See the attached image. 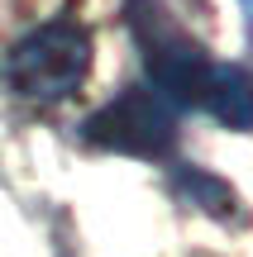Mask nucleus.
Instances as JSON below:
<instances>
[{
	"label": "nucleus",
	"mask_w": 253,
	"mask_h": 257,
	"mask_svg": "<svg viewBox=\"0 0 253 257\" xmlns=\"http://www.w3.org/2000/svg\"><path fill=\"white\" fill-rule=\"evenodd\" d=\"M129 29L143 48V67L153 76V91L172 105H206L210 81H215V57L201 43H191L158 0H129Z\"/></svg>",
	"instance_id": "1"
},
{
	"label": "nucleus",
	"mask_w": 253,
	"mask_h": 257,
	"mask_svg": "<svg viewBox=\"0 0 253 257\" xmlns=\"http://www.w3.org/2000/svg\"><path fill=\"white\" fill-rule=\"evenodd\" d=\"M91 72V34L81 24H43L19 38L5 57V81L24 100H62Z\"/></svg>",
	"instance_id": "2"
},
{
	"label": "nucleus",
	"mask_w": 253,
	"mask_h": 257,
	"mask_svg": "<svg viewBox=\"0 0 253 257\" xmlns=\"http://www.w3.org/2000/svg\"><path fill=\"white\" fill-rule=\"evenodd\" d=\"M81 138L91 148L124 153V157H167L177 148V110L158 91L129 86L81 124Z\"/></svg>",
	"instance_id": "3"
},
{
	"label": "nucleus",
	"mask_w": 253,
	"mask_h": 257,
	"mask_svg": "<svg viewBox=\"0 0 253 257\" xmlns=\"http://www.w3.org/2000/svg\"><path fill=\"white\" fill-rule=\"evenodd\" d=\"M201 110H210L229 128H253V76L244 72V67H234V62H220Z\"/></svg>",
	"instance_id": "4"
},
{
	"label": "nucleus",
	"mask_w": 253,
	"mask_h": 257,
	"mask_svg": "<svg viewBox=\"0 0 253 257\" xmlns=\"http://www.w3.org/2000/svg\"><path fill=\"white\" fill-rule=\"evenodd\" d=\"M177 186H182V195H187L191 205H201V210H210V214H220L225 219L229 214V205H234V195L225 191V186L215 181V176H206V172H177Z\"/></svg>",
	"instance_id": "5"
}]
</instances>
